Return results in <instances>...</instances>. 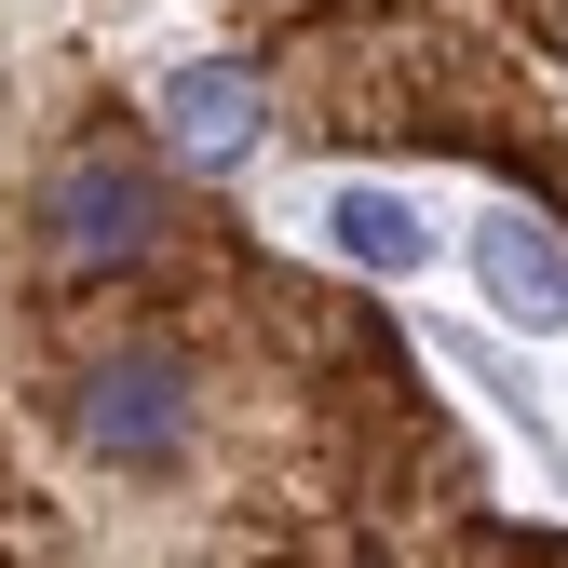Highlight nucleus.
Here are the masks:
<instances>
[{
  "mask_svg": "<svg viewBox=\"0 0 568 568\" xmlns=\"http://www.w3.org/2000/svg\"><path fill=\"white\" fill-rule=\"evenodd\" d=\"M460 176H501L515 203L568 231V0H515V28L487 41L474 95H460Z\"/></svg>",
  "mask_w": 568,
  "mask_h": 568,
  "instance_id": "f257e3e1",
  "label": "nucleus"
},
{
  "mask_svg": "<svg viewBox=\"0 0 568 568\" xmlns=\"http://www.w3.org/2000/svg\"><path fill=\"white\" fill-rule=\"evenodd\" d=\"M474 257L501 271V312H515V325H568V257H555V244H528L515 217H487Z\"/></svg>",
  "mask_w": 568,
  "mask_h": 568,
  "instance_id": "7ed1b4c3",
  "label": "nucleus"
},
{
  "mask_svg": "<svg viewBox=\"0 0 568 568\" xmlns=\"http://www.w3.org/2000/svg\"><path fill=\"white\" fill-rule=\"evenodd\" d=\"M393 568H568V528H528V515H501V501H474V515H447L434 541H406Z\"/></svg>",
  "mask_w": 568,
  "mask_h": 568,
  "instance_id": "f03ea898",
  "label": "nucleus"
},
{
  "mask_svg": "<svg viewBox=\"0 0 568 568\" xmlns=\"http://www.w3.org/2000/svg\"><path fill=\"white\" fill-rule=\"evenodd\" d=\"M338 257H366V271H419V257H434V231H419L393 190H352V203H338Z\"/></svg>",
  "mask_w": 568,
  "mask_h": 568,
  "instance_id": "20e7f679",
  "label": "nucleus"
}]
</instances>
